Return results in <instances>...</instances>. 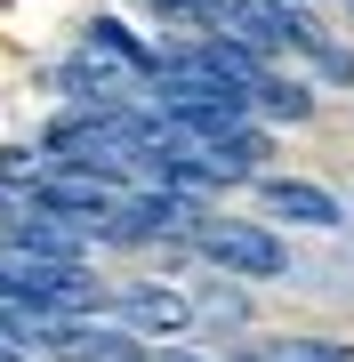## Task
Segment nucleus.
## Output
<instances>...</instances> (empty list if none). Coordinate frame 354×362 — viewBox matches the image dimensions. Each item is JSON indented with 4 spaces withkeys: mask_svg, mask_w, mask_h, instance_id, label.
I'll return each instance as SVG.
<instances>
[{
    "mask_svg": "<svg viewBox=\"0 0 354 362\" xmlns=\"http://www.w3.org/2000/svg\"><path fill=\"white\" fill-rule=\"evenodd\" d=\"M105 314H113V330H129V338H177V330H194V306H185L177 290H161V282L105 290Z\"/></svg>",
    "mask_w": 354,
    "mask_h": 362,
    "instance_id": "7ed1b4c3",
    "label": "nucleus"
},
{
    "mask_svg": "<svg viewBox=\"0 0 354 362\" xmlns=\"http://www.w3.org/2000/svg\"><path fill=\"white\" fill-rule=\"evenodd\" d=\"M306 65H314L322 81H330V89H354V49H346V40H314V49H306Z\"/></svg>",
    "mask_w": 354,
    "mask_h": 362,
    "instance_id": "1a4fd4ad",
    "label": "nucleus"
},
{
    "mask_svg": "<svg viewBox=\"0 0 354 362\" xmlns=\"http://www.w3.org/2000/svg\"><path fill=\"white\" fill-rule=\"evenodd\" d=\"M16 218H25V202H16V194H8V185H0V233H8Z\"/></svg>",
    "mask_w": 354,
    "mask_h": 362,
    "instance_id": "f8f14e48",
    "label": "nucleus"
},
{
    "mask_svg": "<svg viewBox=\"0 0 354 362\" xmlns=\"http://www.w3.org/2000/svg\"><path fill=\"white\" fill-rule=\"evenodd\" d=\"M185 306H194V322H218V330H242V290H225V274H210V282H201L194 298H185Z\"/></svg>",
    "mask_w": 354,
    "mask_h": 362,
    "instance_id": "0eeeda50",
    "label": "nucleus"
},
{
    "mask_svg": "<svg viewBox=\"0 0 354 362\" xmlns=\"http://www.w3.org/2000/svg\"><path fill=\"white\" fill-rule=\"evenodd\" d=\"M266 362H354V338H274Z\"/></svg>",
    "mask_w": 354,
    "mask_h": 362,
    "instance_id": "6e6552de",
    "label": "nucleus"
},
{
    "mask_svg": "<svg viewBox=\"0 0 354 362\" xmlns=\"http://www.w3.org/2000/svg\"><path fill=\"white\" fill-rule=\"evenodd\" d=\"M194 218H201V202L170 194V185H129V194L113 202V218L97 226V242H121V250H137V242H170V233H194Z\"/></svg>",
    "mask_w": 354,
    "mask_h": 362,
    "instance_id": "f03ea898",
    "label": "nucleus"
},
{
    "mask_svg": "<svg viewBox=\"0 0 354 362\" xmlns=\"http://www.w3.org/2000/svg\"><path fill=\"white\" fill-rule=\"evenodd\" d=\"M185 250L210 258L218 274H234V282H282V274H290L282 233L274 226H249V218H210V209H201L194 233H185Z\"/></svg>",
    "mask_w": 354,
    "mask_h": 362,
    "instance_id": "f257e3e1",
    "label": "nucleus"
},
{
    "mask_svg": "<svg viewBox=\"0 0 354 362\" xmlns=\"http://www.w3.org/2000/svg\"><path fill=\"white\" fill-rule=\"evenodd\" d=\"M290 8H306V0H290Z\"/></svg>",
    "mask_w": 354,
    "mask_h": 362,
    "instance_id": "4468645a",
    "label": "nucleus"
},
{
    "mask_svg": "<svg viewBox=\"0 0 354 362\" xmlns=\"http://www.w3.org/2000/svg\"><path fill=\"white\" fill-rule=\"evenodd\" d=\"M258 202H266V218H282V226H314V233L346 226L338 194H322V185H306V177H274V169H266V177H258Z\"/></svg>",
    "mask_w": 354,
    "mask_h": 362,
    "instance_id": "39448f33",
    "label": "nucleus"
},
{
    "mask_svg": "<svg viewBox=\"0 0 354 362\" xmlns=\"http://www.w3.org/2000/svg\"><path fill=\"white\" fill-rule=\"evenodd\" d=\"M242 105H249V121H258V129H298V121H314V89H306V81H290L282 65L266 73Z\"/></svg>",
    "mask_w": 354,
    "mask_h": 362,
    "instance_id": "423d86ee",
    "label": "nucleus"
},
{
    "mask_svg": "<svg viewBox=\"0 0 354 362\" xmlns=\"http://www.w3.org/2000/svg\"><path fill=\"white\" fill-rule=\"evenodd\" d=\"M338 8H346V16H354V0H338Z\"/></svg>",
    "mask_w": 354,
    "mask_h": 362,
    "instance_id": "ddd939ff",
    "label": "nucleus"
},
{
    "mask_svg": "<svg viewBox=\"0 0 354 362\" xmlns=\"http://www.w3.org/2000/svg\"><path fill=\"white\" fill-rule=\"evenodd\" d=\"M145 362H210V354H194V346H153Z\"/></svg>",
    "mask_w": 354,
    "mask_h": 362,
    "instance_id": "9b49d317",
    "label": "nucleus"
},
{
    "mask_svg": "<svg viewBox=\"0 0 354 362\" xmlns=\"http://www.w3.org/2000/svg\"><path fill=\"white\" fill-rule=\"evenodd\" d=\"M137 8H153L161 25H201V33H210V16H201V0H137Z\"/></svg>",
    "mask_w": 354,
    "mask_h": 362,
    "instance_id": "9d476101",
    "label": "nucleus"
},
{
    "mask_svg": "<svg viewBox=\"0 0 354 362\" xmlns=\"http://www.w3.org/2000/svg\"><path fill=\"white\" fill-rule=\"evenodd\" d=\"M33 346L40 354H57V362H145L153 346L129 330H113V322H40L33 330Z\"/></svg>",
    "mask_w": 354,
    "mask_h": 362,
    "instance_id": "20e7f679",
    "label": "nucleus"
}]
</instances>
